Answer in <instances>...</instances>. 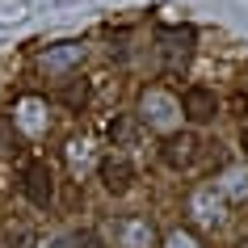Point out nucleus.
I'll use <instances>...</instances> for the list:
<instances>
[{"mask_svg":"<svg viewBox=\"0 0 248 248\" xmlns=\"http://www.w3.org/2000/svg\"><path fill=\"white\" fill-rule=\"evenodd\" d=\"M139 118H143L147 126L172 135V122L181 118V101H177L172 93H164V89H147L143 101H139Z\"/></svg>","mask_w":248,"mask_h":248,"instance_id":"1","label":"nucleus"},{"mask_svg":"<svg viewBox=\"0 0 248 248\" xmlns=\"http://www.w3.org/2000/svg\"><path fill=\"white\" fill-rule=\"evenodd\" d=\"M160 55H164V72L177 76L189 67L194 59V30L181 26V30H160Z\"/></svg>","mask_w":248,"mask_h":248,"instance_id":"2","label":"nucleus"},{"mask_svg":"<svg viewBox=\"0 0 248 248\" xmlns=\"http://www.w3.org/2000/svg\"><path fill=\"white\" fill-rule=\"evenodd\" d=\"M21 189H26V198L34 202V206H51L55 202V172L46 160H34V164H26V177H21Z\"/></svg>","mask_w":248,"mask_h":248,"instance_id":"3","label":"nucleus"},{"mask_svg":"<svg viewBox=\"0 0 248 248\" xmlns=\"http://www.w3.org/2000/svg\"><path fill=\"white\" fill-rule=\"evenodd\" d=\"M114 240H118V248H156L160 244L156 227H152L143 215H126V219H118L114 223Z\"/></svg>","mask_w":248,"mask_h":248,"instance_id":"4","label":"nucleus"},{"mask_svg":"<svg viewBox=\"0 0 248 248\" xmlns=\"http://www.w3.org/2000/svg\"><path fill=\"white\" fill-rule=\"evenodd\" d=\"M181 114L194 122V126H202V122H215L219 118V97L206 89V84H194V89L181 93Z\"/></svg>","mask_w":248,"mask_h":248,"instance_id":"5","label":"nucleus"},{"mask_svg":"<svg viewBox=\"0 0 248 248\" xmlns=\"http://www.w3.org/2000/svg\"><path fill=\"white\" fill-rule=\"evenodd\" d=\"M97 177H101L105 194L122 198V194L135 185V164H131V160H122V156H105L101 164H97Z\"/></svg>","mask_w":248,"mask_h":248,"instance_id":"6","label":"nucleus"},{"mask_svg":"<svg viewBox=\"0 0 248 248\" xmlns=\"http://www.w3.org/2000/svg\"><path fill=\"white\" fill-rule=\"evenodd\" d=\"M160 156H164V164H169V169H189V164H194L198 160V139L189 131H172L169 139H164V147H160Z\"/></svg>","mask_w":248,"mask_h":248,"instance_id":"7","label":"nucleus"},{"mask_svg":"<svg viewBox=\"0 0 248 248\" xmlns=\"http://www.w3.org/2000/svg\"><path fill=\"white\" fill-rule=\"evenodd\" d=\"M189 215H194L202 227H219V223H223V194L215 189V185L198 189V194L189 198Z\"/></svg>","mask_w":248,"mask_h":248,"instance_id":"8","label":"nucleus"},{"mask_svg":"<svg viewBox=\"0 0 248 248\" xmlns=\"http://www.w3.org/2000/svg\"><path fill=\"white\" fill-rule=\"evenodd\" d=\"M80 59H84V46H80V42H59V46H46L42 72H46V76H67Z\"/></svg>","mask_w":248,"mask_h":248,"instance_id":"9","label":"nucleus"},{"mask_svg":"<svg viewBox=\"0 0 248 248\" xmlns=\"http://www.w3.org/2000/svg\"><path fill=\"white\" fill-rule=\"evenodd\" d=\"M0 248H38V235H34L30 223L9 219L4 227H0Z\"/></svg>","mask_w":248,"mask_h":248,"instance_id":"10","label":"nucleus"},{"mask_svg":"<svg viewBox=\"0 0 248 248\" xmlns=\"http://www.w3.org/2000/svg\"><path fill=\"white\" fill-rule=\"evenodd\" d=\"M219 194H232V198H248V177L240 169H227L219 181Z\"/></svg>","mask_w":248,"mask_h":248,"instance_id":"11","label":"nucleus"},{"mask_svg":"<svg viewBox=\"0 0 248 248\" xmlns=\"http://www.w3.org/2000/svg\"><path fill=\"white\" fill-rule=\"evenodd\" d=\"M51 248H97V235L93 232H72V235H63V240H55Z\"/></svg>","mask_w":248,"mask_h":248,"instance_id":"12","label":"nucleus"},{"mask_svg":"<svg viewBox=\"0 0 248 248\" xmlns=\"http://www.w3.org/2000/svg\"><path fill=\"white\" fill-rule=\"evenodd\" d=\"M109 135H114L118 143H131V135H135V118H118V122H109Z\"/></svg>","mask_w":248,"mask_h":248,"instance_id":"13","label":"nucleus"},{"mask_svg":"<svg viewBox=\"0 0 248 248\" xmlns=\"http://www.w3.org/2000/svg\"><path fill=\"white\" fill-rule=\"evenodd\" d=\"M160 248H198V240H194L189 232H181V227H177V232L164 235V244H160Z\"/></svg>","mask_w":248,"mask_h":248,"instance_id":"14","label":"nucleus"},{"mask_svg":"<svg viewBox=\"0 0 248 248\" xmlns=\"http://www.w3.org/2000/svg\"><path fill=\"white\" fill-rule=\"evenodd\" d=\"M63 101L67 105H84V84H72V89L63 93Z\"/></svg>","mask_w":248,"mask_h":248,"instance_id":"15","label":"nucleus"},{"mask_svg":"<svg viewBox=\"0 0 248 248\" xmlns=\"http://www.w3.org/2000/svg\"><path fill=\"white\" fill-rule=\"evenodd\" d=\"M240 152H244V160H248V131H244V139H240Z\"/></svg>","mask_w":248,"mask_h":248,"instance_id":"16","label":"nucleus"},{"mask_svg":"<svg viewBox=\"0 0 248 248\" xmlns=\"http://www.w3.org/2000/svg\"><path fill=\"white\" fill-rule=\"evenodd\" d=\"M235 248H248V240H240V244H235Z\"/></svg>","mask_w":248,"mask_h":248,"instance_id":"17","label":"nucleus"}]
</instances>
